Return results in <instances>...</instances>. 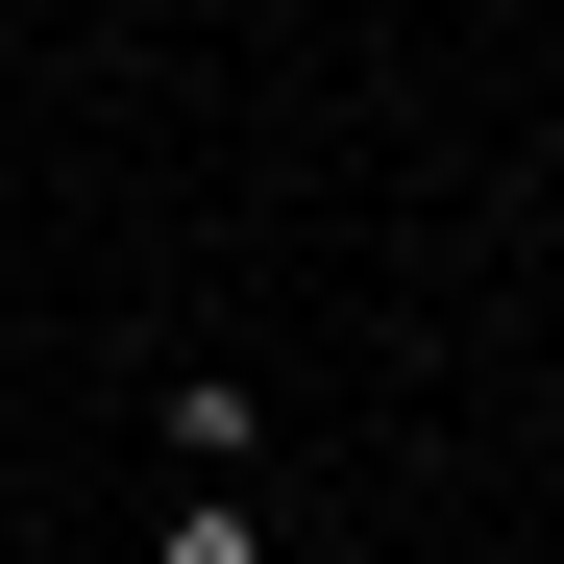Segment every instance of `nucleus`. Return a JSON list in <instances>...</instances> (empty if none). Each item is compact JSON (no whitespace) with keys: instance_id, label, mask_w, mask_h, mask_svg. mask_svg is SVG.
Returning <instances> with one entry per match:
<instances>
[{"instance_id":"obj_1","label":"nucleus","mask_w":564,"mask_h":564,"mask_svg":"<svg viewBox=\"0 0 564 564\" xmlns=\"http://www.w3.org/2000/svg\"><path fill=\"white\" fill-rule=\"evenodd\" d=\"M148 564H270V516H246V466H197V491H172V540Z\"/></svg>"}]
</instances>
